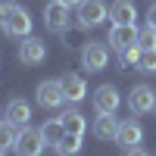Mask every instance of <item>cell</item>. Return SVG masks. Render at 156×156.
Listing matches in <instances>:
<instances>
[{"mask_svg":"<svg viewBox=\"0 0 156 156\" xmlns=\"http://www.w3.org/2000/svg\"><path fill=\"white\" fill-rule=\"evenodd\" d=\"M19 59L25 62V66H37V62H44L47 59V47L44 41H37V37H22V44H19Z\"/></svg>","mask_w":156,"mask_h":156,"instance_id":"9","label":"cell"},{"mask_svg":"<svg viewBox=\"0 0 156 156\" xmlns=\"http://www.w3.org/2000/svg\"><path fill=\"white\" fill-rule=\"evenodd\" d=\"M59 81V87H62V97H66V103H81L84 97H87V84H84V78L81 75H75V72H69V75H62V78H56Z\"/></svg>","mask_w":156,"mask_h":156,"instance_id":"7","label":"cell"},{"mask_svg":"<svg viewBox=\"0 0 156 156\" xmlns=\"http://www.w3.org/2000/svg\"><path fill=\"white\" fill-rule=\"evenodd\" d=\"M125 156H150L144 147H131V150H125Z\"/></svg>","mask_w":156,"mask_h":156,"instance_id":"25","label":"cell"},{"mask_svg":"<svg viewBox=\"0 0 156 156\" xmlns=\"http://www.w3.org/2000/svg\"><path fill=\"white\" fill-rule=\"evenodd\" d=\"M0 122H3V119H0Z\"/></svg>","mask_w":156,"mask_h":156,"instance_id":"27","label":"cell"},{"mask_svg":"<svg viewBox=\"0 0 156 156\" xmlns=\"http://www.w3.org/2000/svg\"><path fill=\"white\" fill-rule=\"evenodd\" d=\"M9 37H28L31 34V16H28V9H22V6H16L9 12V19L0 25Z\"/></svg>","mask_w":156,"mask_h":156,"instance_id":"6","label":"cell"},{"mask_svg":"<svg viewBox=\"0 0 156 156\" xmlns=\"http://www.w3.org/2000/svg\"><path fill=\"white\" fill-rule=\"evenodd\" d=\"M75 9H78L75 19H78L81 28H97V25H103L109 19V6L103 3V0H81Z\"/></svg>","mask_w":156,"mask_h":156,"instance_id":"1","label":"cell"},{"mask_svg":"<svg viewBox=\"0 0 156 156\" xmlns=\"http://www.w3.org/2000/svg\"><path fill=\"white\" fill-rule=\"evenodd\" d=\"M109 19H112V25H134L137 9H134L131 0H115L109 6Z\"/></svg>","mask_w":156,"mask_h":156,"instance_id":"14","label":"cell"},{"mask_svg":"<svg viewBox=\"0 0 156 156\" xmlns=\"http://www.w3.org/2000/svg\"><path fill=\"white\" fill-rule=\"evenodd\" d=\"M137 69H140V72H156V47H153V50H140Z\"/></svg>","mask_w":156,"mask_h":156,"instance_id":"21","label":"cell"},{"mask_svg":"<svg viewBox=\"0 0 156 156\" xmlns=\"http://www.w3.org/2000/svg\"><path fill=\"white\" fill-rule=\"evenodd\" d=\"M128 109H131L134 115H147L156 109V90L147 87V84H137L131 87V94H128Z\"/></svg>","mask_w":156,"mask_h":156,"instance_id":"3","label":"cell"},{"mask_svg":"<svg viewBox=\"0 0 156 156\" xmlns=\"http://www.w3.org/2000/svg\"><path fill=\"white\" fill-rule=\"evenodd\" d=\"M137 44H140V50H153V47H156V28H150V25H147V28L140 31Z\"/></svg>","mask_w":156,"mask_h":156,"instance_id":"22","label":"cell"},{"mask_svg":"<svg viewBox=\"0 0 156 156\" xmlns=\"http://www.w3.org/2000/svg\"><path fill=\"white\" fill-rule=\"evenodd\" d=\"M137 59H140V44H134V47H128V50H122L119 53V62H122V69L128 72V69H134L137 66Z\"/></svg>","mask_w":156,"mask_h":156,"instance_id":"20","label":"cell"},{"mask_svg":"<svg viewBox=\"0 0 156 156\" xmlns=\"http://www.w3.org/2000/svg\"><path fill=\"white\" fill-rule=\"evenodd\" d=\"M3 115H6V122H9V125L22 128V125H28V119H31V106H28L25 100H9Z\"/></svg>","mask_w":156,"mask_h":156,"instance_id":"15","label":"cell"},{"mask_svg":"<svg viewBox=\"0 0 156 156\" xmlns=\"http://www.w3.org/2000/svg\"><path fill=\"white\" fill-rule=\"evenodd\" d=\"M53 150L59 156H78V150H81V134H62V140Z\"/></svg>","mask_w":156,"mask_h":156,"instance_id":"18","label":"cell"},{"mask_svg":"<svg viewBox=\"0 0 156 156\" xmlns=\"http://www.w3.org/2000/svg\"><path fill=\"white\" fill-rule=\"evenodd\" d=\"M16 134H19V128H16V125L0 122V153H6V150L16 147Z\"/></svg>","mask_w":156,"mask_h":156,"instance_id":"19","label":"cell"},{"mask_svg":"<svg viewBox=\"0 0 156 156\" xmlns=\"http://www.w3.org/2000/svg\"><path fill=\"white\" fill-rule=\"evenodd\" d=\"M140 140H144V128H140L134 119H125L122 125H119V134H115V144H119L122 150H131V147H137Z\"/></svg>","mask_w":156,"mask_h":156,"instance_id":"13","label":"cell"},{"mask_svg":"<svg viewBox=\"0 0 156 156\" xmlns=\"http://www.w3.org/2000/svg\"><path fill=\"white\" fill-rule=\"evenodd\" d=\"M12 9H16V3H12V0H0V25L9 19V12H12Z\"/></svg>","mask_w":156,"mask_h":156,"instance_id":"23","label":"cell"},{"mask_svg":"<svg viewBox=\"0 0 156 156\" xmlns=\"http://www.w3.org/2000/svg\"><path fill=\"white\" fill-rule=\"evenodd\" d=\"M0 156H3V153H0Z\"/></svg>","mask_w":156,"mask_h":156,"instance_id":"28","label":"cell"},{"mask_svg":"<svg viewBox=\"0 0 156 156\" xmlns=\"http://www.w3.org/2000/svg\"><path fill=\"white\" fill-rule=\"evenodd\" d=\"M137 37H140V31L134 28V25H112V28H109V44H112L115 53H122V50L134 47Z\"/></svg>","mask_w":156,"mask_h":156,"instance_id":"8","label":"cell"},{"mask_svg":"<svg viewBox=\"0 0 156 156\" xmlns=\"http://www.w3.org/2000/svg\"><path fill=\"white\" fill-rule=\"evenodd\" d=\"M62 128H66V134H81L84 137V131H87V122H84V115L78 112V109H62Z\"/></svg>","mask_w":156,"mask_h":156,"instance_id":"16","label":"cell"},{"mask_svg":"<svg viewBox=\"0 0 156 156\" xmlns=\"http://www.w3.org/2000/svg\"><path fill=\"white\" fill-rule=\"evenodd\" d=\"M37 103H41L44 109H59L62 103H66L59 81H41L37 84Z\"/></svg>","mask_w":156,"mask_h":156,"instance_id":"11","label":"cell"},{"mask_svg":"<svg viewBox=\"0 0 156 156\" xmlns=\"http://www.w3.org/2000/svg\"><path fill=\"white\" fill-rule=\"evenodd\" d=\"M119 106H122V97L115 90V84H100L94 90V109L97 112H115Z\"/></svg>","mask_w":156,"mask_h":156,"instance_id":"10","label":"cell"},{"mask_svg":"<svg viewBox=\"0 0 156 156\" xmlns=\"http://www.w3.org/2000/svg\"><path fill=\"white\" fill-rule=\"evenodd\" d=\"M44 137H41V128H28V125H22L19 128V134H16V156H41L44 153Z\"/></svg>","mask_w":156,"mask_h":156,"instance_id":"2","label":"cell"},{"mask_svg":"<svg viewBox=\"0 0 156 156\" xmlns=\"http://www.w3.org/2000/svg\"><path fill=\"white\" fill-rule=\"evenodd\" d=\"M62 134H66V128H62V119H59V115L41 125V137H44V144H53V147H56L59 140H62Z\"/></svg>","mask_w":156,"mask_h":156,"instance_id":"17","label":"cell"},{"mask_svg":"<svg viewBox=\"0 0 156 156\" xmlns=\"http://www.w3.org/2000/svg\"><path fill=\"white\" fill-rule=\"evenodd\" d=\"M147 25H150V28H156V3L147 9Z\"/></svg>","mask_w":156,"mask_h":156,"instance_id":"24","label":"cell"},{"mask_svg":"<svg viewBox=\"0 0 156 156\" xmlns=\"http://www.w3.org/2000/svg\"><path fill=\"white\" fill-rule=\"evenodd\" d=\"M44 25H47V31H53V34H66V28H69V6H62L59 0L47 3L44 6Z\"/></svg>","mask_w":156,"mask_h":156,"instance_id":"5","label":"cell"},{"mask_svg":"<svg viewBox=\"0 0 156 156\" xmlns=\"http://www.w3.org/2000/svg\"><path fill=\"white\" fill-rule=\"evenodd\" d=\"M106 62H109V47L106 44H97V41H87L84 44V50H81V66L87 72L106 69Z\"/></svg>","mask_w":156,"mask_h":156,"instance_id":"4","label":"cell"},{"mask_svg":"<svg viewBox=\"0 0 156 156\" xmlns=\"http://www.w3.org/2000/svg\"><path fill=\"white\" fill-rule=\"evenodd\" d=\"M59 3H62V6H69V9H72V6H78V3H81V0H59Z\"/></svg>","mask_w":156,"mask_h":156,"instance_id":"26","label":"cell"},{"mask_svg":"<svg viewBox=\"0 0 156 156\" xmlns=\"http://www.w3.org/2000/svg\"><path fill=\"white\" fill-rule=\"evenodd\" d=\"M119 119H115V112H97L94 125H90V131H94V137L100 140H115V134H119Z\"/></svg>","mask_w":156,"mask_h":156,"instance_id":"12","label":"cell"}]
</instances>
